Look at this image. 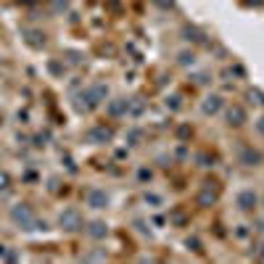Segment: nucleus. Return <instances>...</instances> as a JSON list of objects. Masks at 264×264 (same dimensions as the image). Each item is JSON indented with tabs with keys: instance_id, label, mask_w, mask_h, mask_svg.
<instances>
[{
	"instance_id": "obj_1",
	"label": "nucleus",
	"mask_w": 264,
	"mask_h": 264,
	"mask_svg": "<svg viewBox=\"0 0 264 264\" xmlns=\"http://www.w3.org/2000/svg\"><path fill=\"white\" fill-rule=\"evenodd\" d=\"M11 217H13V220H16V222L21 224V227H27V230H35L32 224H37V222H35V214L29 212V206H24V204H19L16 209H13Z\"/></svg>"
},
{
	"instance_id": "obj_2",
	"label": "nucleus",
	"mask_w": 264,
	"mask_h": 264,
	"mask_svg": "<svg viewBox=\"0 0 264 264\" xmlns=\"http://www.w3.org/2000/svg\"><path fill=\"white\" fill-rule=\"evenodd\" d=\"M61 224H64L66 230H77L80 227V214H77L74 209H69V212L61 214Z\"/></svg>"
},
{
	"instance_id": "obj_3",
	"label": "nucleus",
	"mask_w": 264,
	"mask_h": 264,
	"mask_svg": "<svg viewBox=\"0 0 264 264\" xmlns=\"http://www.w3.org/2000/svg\"><path fill=\"white\" fill-rule=\"evenodd\" d=\"M88 198H90V204L95 206V209H103L106 206V196H103V193H98V190H92Z\"/></svg>"
},
{
	"instance_id": "obj_4",
	"label": "nucleus",
	"mask_w": 264,
	"mask_h": 264,
	"mask_svg": "<svg viewBox=\"0 0 264 264\" xmlns=\"http://www.w3.org/2000/svg\"><path fill=\"white\" fill-rule=\"evenodd\" d=\"M8 185H11V177L5 172H0V190H8Z\"/></svg>"
},
{
	"instance_id": "obj_5",
	"label": "nucleus",
	"mask_w": 264,
	"mask_h": 264,
	"mask_svg": "<svg viewBox=\"0 0 264 264\" xmlns=\"http://www.w3.org/2000/svg\"><path fill=\"white\" fill-rule=\"evenodd\" d=\"M103 232H106V230H103V224H92L90 235H95V238H98V235H103Z\"/></svg>"
}]
</instances>
